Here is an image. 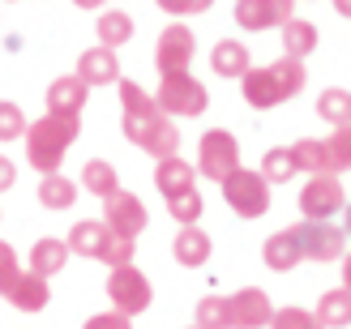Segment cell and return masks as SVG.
Returning a JSON list of instances; mask_svg holds the SVG:
<instances>
[{
    "mask_svg": "<svg viewBox=\"0 0 351 329\" xmlns=\"http://www.w3.org/2000/svg\"><path fill=\"white\" fill-rule=\"evenodd\" d=\"M308 85V73H304V60H291V56H278L274 64H261V68H249L240 77V94L253 111H270L278 103H291Z\"/></svg>",
    "mask_w": 351,
    "mask_h": 329,
    "instance_id": "cell-2",
    "label": "cell"
},
{
    "mask_svg": "<svg viewBox=\"0 0 351 329\" xmlns=\"http://www.w3.org/2000/svg\"><path fill=\"white\" fill-rule=\"evenodd\" d=\"M103 222H108V231L120 235V239H137L146 227H150V214H146V205L142 197H133V193H112L108 201H103Z\"/></svg>",
    "mask_w": 351,
    "mask_h": 329,
    "instance_id": "cell-11",
    "label": "cell"
},
{
    "mask_svg": "<svg viewBox=\"0 0 351 329\" xmlns=\"http://www.w3.org/2000/svg\"><path fill=\"white\" fill-rule=\"evenodd\" d=\"M326 146H330V163H335V176L351 171V124L335 129V133L326 137Z\"/></svg>",
    "mask_w": 351,
    "mask_h": 329,
    "instance_id": "cell-35",
    "label": "cell"
},
{
    "mask_svg": "<svg viewBox=\"0 0 351 329\" xmlns=\"http://www.w3.org/2000/svg\"><path fill=\"white\" fill-rule=\"evenodd\" d=\"M108 300H112L116 313H125L133 321V317H142L146 308L154 304V287H150V278L137 265H120V269H112V278H108Z\"/></svg>",
    "mask_w": 351,
    "mask_h": 329,
    "instance_id": "cell-8",
    "label": "cell"
},
{
    "mask_svg": "<svg viewBox=\"0 0 351 329\" xmlns=\"http://www.w3.org/2000/svg\"><path fill=\"white\" fill-rule=\"evenodd\" d=\"M261 176H266V184H283L291 176H300L295 159H291V146H274V150L261 154Z\"/></svg>",
    "mask_w": 351,
    "mask_h": 329,
    "instance_id": "cell-31",
    "label": "cell"
},
{
    "mask_svg": "<svg viewBox=\"0 0 351 329\" xmlns=\"http://www.w3.org/2000/svg\"><path fill=\"white\" fill-rule=\"evenodd\" d=\"M13 184H17V163L9 159V154H0V193H9Z\"/></svg>",
    "mask_w": 351,
    "mask_h": 329,
    "instance_id": "cell-39",
    "label": "cell"
},
{
    "mask_svg": "<svg viewBox=\"0 0 351 329\" xmlns=\"http://www.w3.org/2000/svg\"><path fill=\"white\" fill-rule=\"evenodd\" d=\"M77 133H82V116H43V120H30V129H26V159L30 167L39 171V176H51V171H60L64 163V154L73 150L77 142Z\"/></svg>",
    "mask_w": 351,
    "mask_h": 329,
    "instance_id": "cell-3",
    "label": "cell"
},
{
    "mask_svg": "<svg viewBox=\"0 0 351 329\" xmlns=\"http://www.w3.org/2000/svg\"><path fill=\"white\" fill-rule=\"evenodd\" d=\"M197 329H232V300L227 295H202L197 313H193Z\"/></svg>",
    "mask_w": 351,
    "mask_h": 329,
    "instance_id": "cell-30",
    "label": "cell"
},
{
    "mask_svg": "<svg viewBox=\"0 0 351 329\" xmlns=\"http://www.w3.org/2000/svg\"><path fill=\"white\" fill-rule=\"evenodd\" d=\"M22 278V256L13 252L9 239H0V300H9V291Z\"/></svg>",
    "mask_w": 351,
    "mask_h": 329,
    "instance_id": "cell-34",
    "label": "cell"
},
{
    "mask_svg": "<svg viewBox=\"0 0 351 329\" xmlns=\"http://www.w3.org/2000/svg\"><path fill=\"white\" fill-rule=\"evenodd\" d=\"M317 26L313 22H304V17H291V22L283 26V51L291 60H304V56H313V51H317Z\"/></svg>",
    "mask_w": 351,
    "mask_h": 329,
    "instance_id": "cell-27",
    "label": "cell"
},
{
    "mask_svg": "<svg viewBox=\"0 0 351 329\" xmlns=\"http://www.w3.org/2000/svg\"><path fill=\"white\" fill-rule=\"evenodd\" d=\"M73 73L90 85V90H95V85H116V81H120V56H116L112 47H99V43H95V47H86L82 56H77V68H73Z\"/></svg>",
    "mask_w": 351,
    "mask_h": 329,
    "instance_id": "cell-16",
    "label": "cell"
},
{
    "mask_svg": "<svg viewBox=\"0 0 351 329\" xmlns=\"http://www.w3.org/2000/svg\"><path fill=\"white\" fill-rule=\"evenodd\" d=\"M193 51H197V39L184 22H171L159 43H154V64H159V77H171V73H189L193 64Z\"/></svg>",
    "mask_w": 351,
    "mask_h": 329,
    "instance_id": "cell-10",
    "label": "cell"
},
{
    "mask_svg": "<svg viewBox=\"0 0 351 329\" xmlns=\"http://www.w3.org/2000/svg\"><path fill=\"white\" fill-rule=\"evenodd\" d=\"M219 188H223V201L232 205V214H240V218H261L270 210V184L253 167H240L236 176H227Z\"/></svg>",
    "mask_w": 351,
    "mask_h": 329,
    "instance_id": "cell-7",
    "label": "cell"
},
{
    "mask_svg": "<svg viewBox=\"0 0 351 329\" xmlns=\"http://www.w3.org/2000/svg\"><path fill=\"white\" fill-rule=\"evenodd\" d=\"M95 34H99V47H125L129 39H133V13H125V9H103L99 17H95Z\"/></svg>",
    "mask_w": 351,
    "mask_h": 329,
    "instance_id": "cell-24",
    "label": "cell"
},
{
    "mask_svg": "<svg viewBox=\"0 0 351 329\" xmlns=\"http://www.w3.org/2000/svg\"><path fill=\"white\" fill-rule=\"evenodd\" d=\"M154 184H159L163 197H176V193H184V188H197V167L184 163L180 154H171V159H163L154 167Z\"/></svg>",
    "mask_w": 351,
    "mask_h": 329,
    "instance_id": "cell-23",
    "label": "cell"
},
{
    "mask_svg": "<svg viewBox=\"0 0 351 329\" xmlns=\"http://www.w3.org/2000/svg\"><path fill=\"white\" fill-rule=\"evenodd\" d=\"M197 176H206V180H215V184H223L227 176H236V171L244 167L240 163V146H236V137L227 133V129H210V133H202V142H197Z\"/></svg>",
    "mask_w": 351,
    "mask_h": 329,
    "instance_id": "cell-6",
    "label": "cell"
},
{
    "mask_svg": "<svg viewBox=\"0 0 351 329\" xmlns=\"http://www.w3.org/2000/svg\"><path fill=\"white\" fill-rule=\"evenodd\" d=\"M347 193L339 176H308L300 188V214L304 222H330L335 214H343Z\"/></svg>",
    "mask_w": 351,
    "mask_h": 329,
    "instance_id": "cell-9",
    "label": "cell"
},
{
    "mask_svg": "<svg viewBox=\"0 0 351 329\" xmlns=\"http://www.w3.org/2000/svg\"><path fill=\"white\" fill-rule=\"evenodd\" d=\"M343 235H351V201L343 205Z\"/></svg>",
    "mask_w": 351,
    "mask_h": 329,
    "instance_id": "cell-42",
    "label": "cell"
},
{
    "mask_svg": "<svg viewBox=\"0 0 351 329\" xmlns=\"http://www.w3.org/2000/svg\"><path fill=\"white\" fill-rule=\"evenodd\" d=\"M189 329H197V325H189Z\"/></svg>",
    "mask_w": 351,
    "mask_h": 329,
    "instance_id": "cell-44",
    "label": "cell"
},
{
    "mask_svg": "<svg viewBox=\"0 0 351 329\" xmlns=\"http://www.w3.org/2000/svg\"><path fill=\"white\" fill-rule=\"evenodd\" d=\"M304 261H339L347 252V235L339 222H300Z\"/></svg>",
    "mask_w": 351,
    "mask_h": 329,
    "instance_id": "cell-13",
    "label": "cell"
},
{
    "mask_svg": "<svg viewBox=\"0 0 351 329\" xmlns=\"http://www.w3.org/2000/svg\"><path fill=\"white\" fill-rule=\"evenodd\" d=\"M270 329H322V321L308 308H278L270 317Z\"/></svg>",
    "mask_w": 351,
    "mask_h": 329,
    "instance_id": "cell-36",
    "label": "cell"
},
{
    "mask_svg": "<svg viewBox=\"0 0 351 329\" xmlns=\"http://www.w3.org/2000/svg\"><path fill=\"white\" fill-rule=\"evenodd\" d=\"M73 5H77V9H95V13H103V9H108V0H73Z\"/></svg>",
    "mask_w": 351,
    "mask_h": 329,
    "instance_id": "cell-40",
    "label": "cell"
},
{
    "mask_svg": "<svg viewBox=\"0 0 351 329\" xmlns=\"http://www.w3.org/2000/svg\"><path fill=\"white\" fill-rule=\"evenodd\" d=\"M317 116L326 120L330 129L351 124V90H347V85H326V90L317 94Z\"/></svg>",
    "mask_w": 351,
    "mask_h": 329,
    "instance_id": "cell-26",
    "label": "cell"
},
{
    "mask_svg": "<svg viewBox=\"0 0 351 329\" xmlns=\"http://www.w3.org/2000/svg\"><path fill=\"white\" fill-rule=\"evenodd\" d=\"M154 103H159L163 116L193 120V116H206V107H210V90H206V85L193 77V73H171V77H159Z\"/></svg>",
    "mask_w": 351,
    "mask_h": 329,
    "instance_id": "cell-5",
    "label": "cell"
},
{
    "mask_svg": "<svg viewBox=\"0 0 351 329\" xmlns=\"http://www.w3.org/2000/svg\"><path fill=\"white\" fill-rule=\"evenodd\" d=\"M9 304L17 308V313H43V308L51 304V287H47V278H39V274L22 269L17 287L9 291Z\"/></svg>",
    "mask_w": 351,
    "mask_h": 329,
    "instance_id": "cell-22",
    "label": "cell"
},
{
    "mask_svg": "<svg viewBox=\"0 0 351 329\" xmlns=\"http://www.w3.org/2000/svg\"><path fill=\"white\" fill-rule=\"evenodd\" d=\"M86 98H90V85H86L77 73H64L47 85V111L51 116H82Z\"/></svg>",
    "mask_w": 351,
    "mask_h": 329,
    "instance_id": "cell-17",
    "label": "cell"
},
{
    "mask_svg": "<svg viewBox=\"0 0 351 329\" xmlns=\"http://www.w3.org/2000/svg\"><path fill=\"white\" fill-rule=\"evenodd\" d=\"M227 300H232V329H270L274 304L261 287H244Z\"/></svg>",
    "mask_w": 351,
    "mask_h": 329,
    "instance_id": "cell-15",
    "label": "cell"
},
{
    "mask_svg": "<svg viewBox=\"0 0 351 329\" xmlns=\"http://www.w3.org/2000/svg\"><path fill=\"white\" fill-rule=\"evenodd\" d=\"M335 9H339V17H351V0H335Z\"/></svg>",
    "mask_w": 351,
    "mask_h": 329,
    "instance_id": "cell-43",
    "label": "cell"
},
{
    "mask_svg": "<svg viewBox=\"0 0 351 329\" xmlns=\"http://www.w3.org/2000/svg\"><path fill=\"white\" fill-rule=\"evenodd\" d=\"M26 129H30V120L22 116V107L17 103H9V98H0V142H17V137H26Z\"/></svg>",
    "mask_w": 351,
    "mask_h": 329,
    "instance_id": "cell-33",
    "label": "cell"
},
{
    "mask_svg": "<svg viewBox=\"0 0 351 329\" xmlns=\"http://www.w3.org/2000/svg\"><path fill=\"white\" fill-rule=\"evenodd\" d=\"M236 26L240 30H274V26H287L295 17V0H236Z\"/></svg>",
    "mask_w": 351,
    "mask_h": 329,
    "instance_id": "cell-12",
    "label": "cell"
},
{
    "mask_svg": "<svg viewBox=\"0 0 351 329\" xmlns=\"http://www.w3.org/2000/svg\"><path fill=\"white\" fill-rule=\"evenodd\" d=\"M343 287L351 291V252H343Z\"/></svg>",
    "mask_w": 351,
    "mask_h": 329,
    "instance_id": "cell-41",
    "label": "cell"
},
{
    "mask_svg": "<svg viewBox=\"0 0 351 329\" xmlns=\"http://www.w3.org/2000/svg\"><path fill=\"white\" fill-rule=\"evenodd\" d=\"M82 188L86 193H95L99 201H108L112 193H120V176H116V167L108 159H90L82 167Z\"/></svg>",
    "mask_w": 351,
    "mask_h": 329,
    "instance_id": "cell-28",
    "label": "cell"
},
{
    "mask_svg": "<svg viewBox=\"0 0 351 329\" xmlns=\"http://www.w3.org/2000/svg\"><path fill=\"white\" fill-rule=\"evenodd\" d=\"M82 329H133V321L125 317V313H95V317H86V325Z\"/></svg>",
    "mask_w": 351,
    "mask_h": 329,
    "instance_id": "cell-38",
    "label": "cell"
},
{
    "mask_svg": "<svg viewBox=\"0 0 351 329\" xmlns=\"http://www.w3.org/2000/svg\"><path fill=\"white\" fill-rule=\"evenodd\" d=\"M163 13H171V17H193V13H206L215 0H154Z\"/></svg>",
    "mask_w": 351,
    "mask_h": 329,
    "instance_id": "cell-37",
    "label": "cell"
},
{
    "mask_svg": "<svg viewBox=\"0 0 351 329\" xmlns=\"http://www.w3.org/2000/svg\"><path fill=\"white\" fill-rule=\"evenodd\" d=\"M69 239H51V235H43V239H34L30 244V256H26V269L30 274H39V278H51V274H60L64 269V261H69Z\"/></svg>",
    "mask_w": 351,
    "mask_h": 329,
    "instance_id": "cell-19",
    "label": "cell"
},
{
    "mask_svg": "<svg viewBox=\"0 0 351 329\" xmlns=\"http://www.w3.org/2000/svg\"><path fill=\"white\" fill-rule=\"evenodd\" d=\"M133 244L137 239H120L108 231V222L103 218H82L73 222V231H69V248L77 256H90V261H103V265H133Z\"/></svg>",
    "mask_w": 351,
    "mask_h": 329,
    "instance_id": "cell-4",
    "label": "cell"
},
{
    "mask_svg": "<svg viewBox=\"0 0 351 329\" xmlns=\"http://www.w3.org/2000/svg\"><path fill=\"white\" fill-rule=\"evenodd\" d=\"M167 201V214L180 222V227H193V222L202 218V210H206V201H202V193L197 188H184V193H176V197H163Z\"/></svg>",
    "mask_w": 351,
    "mask_h": 329,
    "instance_id": "cell-32",
    "label": "cell"
},
{
    "mask_svg": "<svg viewBox=\"0 0 351 329\" xmlns=\"http://www.w3.org/2000/svg\"><path fill=\"white\" fill-rule=\"evenodd\" d=\"M73 201H77V188H73L69 176L51 171V176L39 180V205H43V210H69Z\"/></svg>",
    "mask_w": 351,
    "mask_h": 329,
    "instance_id": "cell-29",
    "label": "cell"
},
{
    "mask_svg": "<svg viewBox=\"0 0 351 329\" xmlns=\"http://www.w3.org/2000/svg\"><path fill=\"white\" fill-rule=\"evenodd\" d=\"M291 159H295V171H304V176H335L330 146L322 137H300V142H291Z\"/></svg>",
    "mask_w": 351,
    "mask_h": 329,
    "instance_id": "cell-21",
    "label": "cell"
},
{
    "mask_svg": "<svg viewBox=\"0 0 351 329\" xmlns=\"http://www.w3.org/2000/svg\"><path fill=\"white\" fill-rule=\"evenodd\" d=\"M210 252H215V244H210V235L197 227V222H193V227H180V231H176V239H171V256L184 269H202L210 261Z\"/></svg>",
    "mask_w": 351,
    "mask_h": 329,
    "instance_id": "cell-18",
    "label": "cell"
},
{
    "mask_svg": "<svg viewBox=\"0 0 351 329\" xmlns=\"http://www.w3.org/2000/svg\"><path fill=\"white\" fill-rule=\"evenodd\" d=\"M322 321V329H347L351 325V291L339 287V291H326V295L317 300V313H313Z\"/></svg>",
    "mask_w": 351,
    "mask_h": 329,
    "instance_id": "cell-25",
    "label": "cell"
},
{
    "mask_svg": "<svg viewBox=\"0 0 351 329\" xmlns=\"http://www.w3.org/2000/svg\"><path fill=\"white\" fill-rule=\"evenodd\" d=\"M261 261H266V269L274 274H291L295 265L304 261V239H300V222L295 227H283L274 231L266 244H261Z\"/></svg>",
    "mask_w": 351,
    "mask_h": 329,
    "instance_id": "cell-14",
    "label": "cell"
},
{
    "mask_svg": "<svg viewBox=\"0 0 351 329\" xmlns=\"http://www.w3.org/2000/svg\"><path fill=\"white\" fill-rule=\"evenodd\" d=\"M210 68H215V77H244L253 68V60H249V47H244L240 39H219L215 43V51H210Z\"/></svg>",
    "mask_w": 351,
    "mask_h": 329,
    "instance_id": "cell-20",
    "label": "cell"
},
{
    "mask_svg": "<svg viewBox=\"0 0 351 329\" xmlns=\"http://www.w3.org/2000/svg\"><path fill=\"white\" fill-rule=\"evenodd\" d=\"M120 90V111H125V120H120V129H125V137L150 154V159H171V154H180V129H176V120L159 111V103H154V94H146L137 81L120 77L116 81Z\"/></svg>",
    "mask_w": 351,
    "mask_h": 329,
    "instance_id": "cell-1",
    "label": "cell"
}]
</instances>
